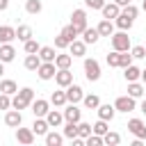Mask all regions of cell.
Segmentation results:
<instances>
[{"mask_svg": "<svg viewBox=\"0 0 146 146\" xmlns=\"http://www.w3.org/2000/svg\"><path fill=\"white\" fill-rule=\"evenodd\" d=\"M84 75H87L89 82L100 80V64H98L94 57H87V59H84Z\"/></svg>", "mask_w": 146, "mask_h": 146, "instance_id": "cell-2", "label": "cell"}, {"mask_svg": "<svg viewBox=\"0 0 146 146\" xmlns=\"http://www.w3.org/2000/svg\"><path fill=\"white\" fill-rule=\"evenodd\" d=\"M55 82H57V87L66 89V87L73 82V73H71V68H57V73H55Z\"/></svg>", "mask_w": 146, "mask_h": 146, "instance_id": "cell-7", "label": "cell"}, {"mask_svg": "<svg viewBox=\"0 0 146 146\" xmlns=\"http://www.w3.org/2000/svg\"><path fill=\"white\" fill-rule=\"evenodd\" d=\"M84 144H87V146H100V144H103V137L96 135V132H91L89 137H84Z\"/></svg>", "mask_w": 146, "mask_h": 146, "instance_id": "cell-44", "label": "cell"}, {"mask_svg": "<svg viewBox=\"0 0 146 146\" xmlns=\"http://www.w3.org/2000/svg\"><path fill=\"white\" fill-rule=\"evenodd\" d=\"M128 130H130L137 139H141V141L146 139V123H144L141 119H130V121H128Z\"/></svg>", "mask_w": 146, "mask_h": 146, "instance_id": "cell-5", "label": "cell"}, {"mask_svg": "<svg viewBox=\"0 0 146 146\" xmlns=\"http://www.w3.org/2000/svg\"><path fill=\"white\" fill-rule=\"evenodd\" d=\"M141 9H144V11H146V0H144V2H141Z\"/></svg>", "mask_w": 146, "mask_h": 146, "instance_id": "cell-54", "label": "cell"}, {"mask_svg": "<svg viewBox=\"0 0 146 146\" xmlns=\"http://www.w3.org/2000/svg\"><path fill=\"white\" fill-rule=\"evenodd\" d=\"M43 119L48 121V125H50V128H59V125H62V121H64V114H62L59 110H48V114H46Z\"/></svg>", "mask_w": 146, "mask_h": 146, "instance_id": "cell-16", "label": "cell"}, {"mask_svg": "<svg viewBox=\"0 0 146 146\" xmlns=\"http://www.w3.org/2000/svg\"><path fill=\"white\" fill-rule=\"evenodd\" d=\"M119 141H121V135H119V132H110V130H107V132L103 135V144H107V146H116Z\"/></svg>", "mask_w": 146, "mask_h": 146, "instance_id": "cell-36", "label": "cell"}, {"mask_svg": "<svg viewBox=\"0 0 146 146\" xmlns=\"http://www.w3.org/2000/svg\"><path fill=\"white\" fill-rule=\"evenodd\" d=\"M123 78H125V82H135V80L141 78V68H137L135 64H130V66L123 68Z\"/></svg>", "mask_w": 146, "mask_h": 146, "instance_id": "cell-22", "label": "cell"}, {"mask_svg": "<svg viewBox=\"0 0 146 146\" xmlns=\"http://www.w3.org/2000/svg\"><path fill=\"white\" fill-rule=\"evenodd\" d=\"M23 48H25V52H27V55H34V52H39V48H41V46L36 43V39H27V41L23 43Z\"/></svg>", "mask_w": 146, "mask_h": 146, "instance_id": "cell-40", "label": "cell"}, {"mask_svg": "<svg viewBox=\"0 0 146 146\" xmlns=\"http://www.w3.org/2000/svg\"><path fill=\"white\" fill-rule=\"evenodd\" d=\"M18 91V84L14 80H0V94H7V96H14Z\"/></svg>", "mask_w": 146, "mask_h": 146, "instance_id": "cell-28", "label": "cell"}, {"mask_svg": "<svg viewBox=\"0 0 146 146\" xmlns=\"http://www.w3.org/2000/svg\"><path fill=\"white\" fill-rule=\"evenodd\" d=\"M71 62H73V55H71V52L55 55V66H57V68H71Z\"/></svg>", "mask_w": 146, "mask_h": 146, "instance_id": "cell-25", "label": "cell"}, {"mask_svg": "<svg viewBox=\"0 0 146 146\" xmlns=\"http://www.w3.org/2000/svg\"><path fill=\"white\" fill-rule=\"evenodd\" d=\"M5 75V62H0V78Z\"/></svg>", "mask_w": 146, "mask_h": 146, "instance_id": "cell-52", "label": "cell"}, {"mask_svg": "<svg viewBox=\"0 0 146 146\" xmlns=\"http://www.w3.org/2000/svg\"><path fill=\"white\" fill-rule=\"evenodd\" d=\"M121 14H125L128 18H132V21H135V18H137V14H139V7H135L132 2H128L125 7H121Z\"/></svg>", "mask_w": 146, "mask_h": 146, "instance_id": "cell-38", "label": "cell"}, {"mask_svg": "<svg viewBox=\"0 0 146 146\" xmlns=\"http://www.w3.org/2000/svg\"><path fill=\"white\" fill-rule=\"evenodd\" d=\"M14 39H16V27L0 25V43H11Z\"/></svg>", "mask_w": 146, "mask_h": 146, "instance_id": "cell-21", "label": "cell"}, {"mask_svg": "<svg viewBox=\"0 0 146 146\" xmlns=\"http://www.w3.org/2000/svg\"><path fill=\"white\" fill-rule=\"evenodd\" d=\"M55 73H57L55 62H41V66L36 68V75H39L41 80H52V78H55Z\"/></svg>", "mask_w": 146, "mask_h": 146, "instance_id": "cell-6", "label": "cell"}, {"mask_svg": "<svg viewBox=\"0 0 146 146\" xmlns=\"http://www.w3.org/2000/svg\"><path fill=\"white\" fill-rule=\"evenodd\" d=\"M9 7V0H0V11H5Z\"/></svg>", "mask_w": 146, "mask_h": 146, "instance_id": "cell-49", "label": "cell"}, {"mask_svg": "<svg viewBox=\"0 0 146 146\" xmlns=\"http://www.w3.org/2000/svg\"><path fill=\"white\" fill-rule=\"evenodd\" d=\"M114 27H119V30H123V32H128V30L132 27V18H128L125 14H119V16L114 18Z\"/></svg>", "mask_w": 146, "mask_h": 146, "instance_id": "cell-26", "label": "cell"}, {"mask_svg": "<svg viewBox=\"0 0 146 146\" xmlns=\"http://www.w3.org/2000/svg\"><path fill=\"white\" fill-rule=\"evenodd\" d=\"M130 64H132V55H130V50L121 52V57H119V68H125V66H130Z\"/></svg>", "mask_w": 146, "mask_h": 146, "instance_id": "cell-43", "label": "cell"}, {"mask_svg": "<svg viewBox=\"0 0 146 146\" xmlns=\"http://www.w3.org/2000/svg\"><path fill=\"white\" fill-rule=\"evenodd\" d=\"M64 91H66V100H68V103H80L82 96H84V94H82V87H80V84H73V82H71Z\"/></svg>", "mask_w": 146, "mask_h": 146, "instance_id": "cell-9", "label": "cell"}, {"mask_svg": "<svg viewBox=\"0 0 146 146\" xmlns=\"http://www.w3.org/2000/svg\"><path fill=\"white\" fill-rule=\"evenodd\" d=\"M41 9H43L41 0H25V11H27V14L36 16V14H41Z\"/></svg>", "mask_w": 146, "mask_h": 146, "instance_id": "cell-31", "label": "cell"}, {"mask_svg": "<svg viewBox=\"0 0 146 146\" xmlns=\"http://www.w3.org/2000/svg\"><path fill=\"white\" fill-rule=\"evenodd\" d=\"M130 55H132V59H144L146 57V48L144 46H135V48H130Z\"/></svg>", "mask_w": 146, "mask_h": 146, "instance_id": "cell-45", "label": "cell"}, {"mask_svg": "<svg viewBox=\"0 0 146 146\" xmlns=\"http://www.w3.org/2000/svg\"><path fill=\"white\" fill-rule=\"evenodd\" d=\"M16 39L23 41V43H25L27 39H32V27H30V25H18V27H16Z\"/></svg>", "mask_w": 146, "mask_h": 146, "instance_id": "cell-30", "label": "cell"}, {"mask_svg": "<svg viewBox=\"0 0 146 146\" xmlns=\"http://www.w3.org/2000/svg\"><path fill=\"white\" fill-rule=\"evenodd\" d=\"M55 48H57V50H64V48H68V41H66V36L57 34V36H55Z\"/></svg>", "mask_w": 146, "mask_h": 146, "instance_id": "cell-46", "label": "cell"}, {"mask_svg": "<svg viewBox=\"0 0 146 146\" xmlns=\"http://www.w3.org/2000/svg\"><path fill=\"white\" fill-rule=\"evenodd\" d=\"M36 55H39L41 62H55V55H57V52H55V48H50V46H41Z\"/></svg>", "mask_w": 146, "mask_h": 146, "instance_id": "cell-27", "label": "cell"}, {"mask_svg": "<svg viewBox=\"0 0 146 146\" xmlns=\"http://www.w3.org/2000/svg\"><path fill=\"white\" fill-rule=\"evenodd\" d=\"M82 103H84L87 110H96V107L100 105V98H98L96 94H87V96H82Z\"/></svg>", "mask_w": 146, "mask_h": 146, "instance_id": "cell-33", "label": "cell"}, {"mask_svg": "<svg viewBox=\"0 0 146 146\" xmlns=\"http://www.w3.org/2000/svg\"><path fill=\"white\" fill-rule=\"evenodd\" d=\"M100 11H103V18H110V21H112V18H116V16L121 14V7L112 0V2H105V5L100 7Z\"/></svg>", "mask_w": 146, "mask_h": 146, "instance_id": "cell-13", "label": "cell"}, {"mask_svg": "<svg viewBox=\"0 0 146 146\" xmlns=\"http://www.w3.org/2000/svg\"><path fill=\"white\" fill-rule=\"evenodd\" d=\"M64 139H75L78 137V123H73V121H66V125H64Z\"/></svg>", "mask_w": 146, "mask_h": 146, "instance_id": "cell-34", "label": "cell"}, {"mask_svg": "<svg viewBox=\"0 0 146 146\" xmlns=\"http://www.w3.org/2000/svg\"><path fill=\"white\" fill-rule=\"evenodd\" d=\"M105 5V0H84V7H89V9H100Z\"/></svg>", "mask_w": 146, "mask_h": 146, "instance_id": "cell-48", "label": "cell"}, {"mask_svg": "<svg viewBox=\"0 0 146 146\" xmlns=\"http://www.w3.org/2000/svg\"><path fill=\"white\" fill-rule=\"evenodd\" d=\"M9 107H11V96L0 94V110H9Z\"/></svg>", "mask_w": 146, "mask_h": 146, "instance_id": "cell-47", "label": "cell"}, {"mask_svg": "<svg viewBox=\"0 0 146 146\" xmlns=\"http://www.w3.org/2000/svg\"><path fill=\"white\" fill-rule=\"evenodd\" d=\"M68 100H66V91L59 87V91H52L50 94V105H55V107H64Z\"/></svg>", "mask_w": 146, "mask_h": 146, "instance_id": "cell-23", "label": "cell"}, {"mask_svg": "<svg viewBox=\"0 0 146 146\" xmlns=\"http://www.w3.org/2000/svg\"><path fill=\"white\" fill-rule=\"evenodd\" d=\"M14 57H16L14 46H11V43H0V62L9 64V62H14Z\"/></svg>", "mask_w": 146, "mask_h": 146, "instance_id": "cell-18", "label": "cell"}, {"mask_svg": "<svg viewBox=\"0 0 146 146\" xmlns=\"http://www.w3.org/2000/svg\"><path fill=\"white\" fill-rule=\"evenodd\" d=\"M23 123V114L18 112V110H9L7 114H5V125H9V128H18Z\"/></svg>", "mask_w": 146, "mask_h": 146, "instance_id": "cell-15", "label": "cell"}, {"mask_svg": "<svg viewBox=\"0 0 146 146\" xmlns=\"http://www.w3.org/2000/svg\"><path fill=\"white\" fill-rule=\"evenodd\" d=\"M59 34H62V36H66V41H68V43H71V41H75V39L80 36V32H78V30L71 25V23H68V25H66V27H64Z\"/></svg>", "mask_w": 146, "mask_h": 146, "instance_id": "cell-35", "label": "cell"}, {"mask_svg": "<svg viewBox=\"0 0 146 146\" xmlns=\"http://www.w3.org/2000/svg\"><path fill=\"white\" fill-rule=\"evenodd\" d=\"M96 30H98L100 36H112V34H114V23H112L110 18H103V21L96 25Z\"/></svg>", "mask_w": 146, "mask_h": 146, "instance_id": "cell-20", "label": "cell"}, {"mask_svg": "<svg viewBox=\"0 0 146 146\" xmlns=\"http://www.w3.org/2000/svg\"><path fill=\"white\" fill-rule=\"evenodd\" d=\"M114 110H116V112H123V114L132 112V110H135V98H132V96H119V98L114 100Z\"/></svg>", "mask_w": 146, "mask_h": 146, "instance_id": "cell-4", "label": "cell"}, {"mask_svg": "<svg viewBox=\"0 0 146 146\" xmlns=\"http://www.w3.org/2000/svg\"><path fill=\"white\" fill-rule=\"evenodd\" d=\"M114 2H116L119 7H125V5H128V2H132V0H114Z\"/></svg>", "mask_w": 146, "mask_h": 146, "instance_id": "cell-50", "label": "cell"}, {"mask_svg": "<svg viewBox=\"0 0 146 146\" xmlns=\"http://www.w3.org/2000/svg\"><path fill=\"white\" fill-rule=\"evenodd\" d=\"M96 112H98V119H103V121H107V123H110V121L114 119V114H116L114 105H110V103H105V105L100 103V105L96 107Z\"/></svg>", "mask_w": 146, "mask_h": 146, "instance_id": "cell-12", "label": "cell"}, {"mask_svg": "<svg viewBox=\"0 0 146 146\" xmlns=\"http://www.w3.org/2000/svg\"><path fill=\"white\" fill-rule=\"evenodd\" d=\"M23 64H25V68H27V71H36V68L41 66V59H39V55L34 52V55H27Z\"/></svg>", "mask_w": 146, "mask_h": 146, "instance_id": "cell-32", "label": "cell"}, {"mask_svg": "<svg viewBox=\"0 0 146 146\" xmlns=\"http://www.w3.org/2000/svg\"><path fill=\"white\" fill-rule=\"evenodd\" d=\"M141 82H144V84H146V68H144V71H141Z\"/></svg>", "mask_w": 146, "mask_h": 146, "instance_id": "cell-53", "label": "cell"}, {"mask_svg": "<svg viewBox=\"0 0 146 146\" xmlns=\"http://www.w3.org/2000/svg\"><path fill=\"white\" fill-rule=\"evenodd\" d=\"M119 57H121V52H119V50H112V52L107 55V66H110V68H119Z\"/></svg>", "mask_w": 146, "mask_h": 146, "instance_id": "cell-42", "label": "cell"}, {"mask_svg": "<svg viewBox=\"0 0 146 146\" xmlns=\"http://www.w3.org/2000/svg\"><path fill=\"white\" fill-rule=\"evenodd\" d=\"M139 110H141V114H146V98L141 100V105H139Z\"/></svg>", "mask_w": 146, "mask_h": 146, "instance_id": "cell-51", "label": "cell"}, {"mask_svg": "<svg viewBox=\"0 0 146 146\" xmlns=\"http://www.w3.org/2000/svg\"><path fill=\"white\" fill-rule=\"evenodd\" d=\"M144 94H146V84H144V82H139V80L128 82V96H132V98L137 100V98H141Z\"/></svg>", "mask_w": 146, "mask_h": 146, "instance_id": "cell-14", "label": "cell"}, {"mask_svg": "<svg viewBox=\"0 0 146 146\" xmlns=\"http://www.w3.org/2000/svg\"><path fill=\"white\" fill-rule=\"evenodd\" d=\"M30 107H32V114H34V116H46L48 110H50V103L43 100V98H34V100L30 103Z\"/></svg>", "mask_w": 146, "mask_h": 146, "instance_id": "cell-8", "label": "cell"}, {"mask_svg": "<svg viewBox=\"0 0 146 146\" xmlns=\"http://www.w3.org/2000/svg\"><path fill=\"white\" fill-rule=\"evenodd\" d=\"M91 135V123H84V121H78V137H89Z\"/></svg>", "mask_w": 146, "mask_h": 146, "instance_id": "cell-41", "label": "cell"}, {"mask_svg": "<svg viewBox=\"0 0 146 146\" xmlns=\"http://www.w3.org/2000/svg\"><path fill=\"white\" fill-rule=\"evenodd\" d=\"M16 139H18V144H25V146H30V144H34V132H32V128H16Z\"/></svg>", "mask_w": 146, "mask_h": 146, "instance_id": "cell-11", "label": "cell"}, {"mask_svg": "<svg viewBox=\"0 0 146 146\" xmlns=\"http://www.w3.org/2000/svg\"><path fill=\"white\" fill-rule=\"evenodd\" d=\"M71 25L82 34L84 27H87V11H84V9H73V14H71Z\"/></svg>", "mask_w": 146, "mask_h": 146, "instance_id": "cell-3", "label": "cell"}, {"mask_svg": "<svg viewBox=\"0 0 146 146\" xmlns=\"http://www.w3.org/2000/svg\"><path fill=\"white\" fill-rule=\"evenodd\" d=\"M107 130H110V125H107V121H103V119H98V121L91 125V132H96V135H100V137H103Z\"/></svg>", "mask_w": 146, "mask_h": 146, "instance_id": "cell-37", "label": "cell"}, {"mask_svg": "<svg viewBox=\"0 0 146 146\" xmlns=\"http://www.w3.org/2000/svg\"><path fill=\"white\" fill-rule=\"evenodd\" d=\"M110 39H112V50L125 52V50H130V48H132V46H130V36H128V32H123V30L114 32Z\"/></svg>", "mask_w": 146, "mask_h": 146, "instance_id": "cell-1", "label": "cell"}, {"mask_svg": "<svg viewBox=\"0 0 146 146\" xmlns=\"http://www.w3.org/2000/svg\"><path fill=\"white\" fill-rule=\"evenodd\" d=\"M48 130H50L48 121H46L43 116H34V123H32V132H34V137H36V135H41V137H43Z\"/></svg>", "mask_w": 146, "mask_h": 146, "instance_id": "cell-17", "label": "cell"}, {"mask_svg": "<svg viewBox=\"0 0 146 146\" xmlns=\"http://www.w3.org/2000/svg\"><path fill=\"white\" fill-rule=\"evenodd\" d=\"M43 139H46V146H62V141H64V135H59V132H46L43 135Z\"/></svg>", "mask_w": 146, "mask_h": 146, "instance_id": "cell-29", "label": "cell"}, {"mask_svg": "<svg viewBox=\"0 0 146 146\" xmlns=\"http://www.w3.org/2000/svg\"><path fill=\"white\" fill-rule=\"evenodd\" d=\"M98 39H100L98 30H96V27H89V25H87V27H84V32H82V41H84V43L89 46V43H96Z\"/></svg>", "mask_w": 146, "mask_h": 146, "instance_id": "cell-24", "label": "cell"}, {"mask_svg": "<svg viewBox=\"0 0 146 146\" xmlns=\"http://www.w3.org/2000/svg\"><path fill=\"white\" fill-rule=\"evenodd\" d=\"M68 52H71L73 57H82V55H87V43L80 41V39H75V41L68 43Z\"/></svg>", "mask_w": 146, "mask_h": 146, "instance_id": "cell-19", "label": "cell"}, {"mask_svg": "<svg viewBox=\"0 0 146 146\" xmlns=\"http://www.w3.org/2000/svg\"><path fill=\"white\" fill-rule=\"evenodd\" d=\"M16 94H18L25 103H32V100H34V89H32V87H23V89H18Z\"/></svg>", "mask_w": 146, "mask_h": 146, "instance_id": "cell-39", "label": "cell"}, {"mask_svg": "<svg viewBox=\"0 0 146 146\" xmlns=\"http://www.w3.org/2000/svg\"><path fill=\"white\" fill-rule=\"evenodd\" d=\"M62 114H64V121H73V123H78V121L82 119V110H80L75 103H68V107H66Z\"/></svg>", "mask_w": 146, "mask_h": 146, "instance_id": "cell-10", "label": "cell"}]
</instances>
